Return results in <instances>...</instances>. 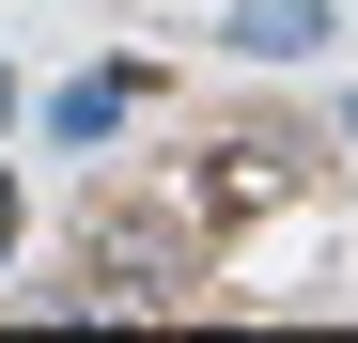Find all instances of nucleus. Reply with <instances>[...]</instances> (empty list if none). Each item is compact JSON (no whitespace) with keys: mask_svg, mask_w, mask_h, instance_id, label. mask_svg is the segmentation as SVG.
Instances as JSON below:
<instances>
[{"mask_svg":"<svg viewBox=\"0 0 358 343\" xmlns=\"http://www.w3.org/2000/svg\"><path fill=\"white\" fill-rule=\"evenodd\" d=\"M234 47H250V63H312V47H327V0H234Z\"/></svg>","mask_w":358,"mask_h":343,"instance_id":"obj_2","label":"nucleus"},{"mask_svg":"<svg viewBox=\"0 0 358 343\" xmlns=\"http://www.w3.org/2000/svg\"><path fill=\"white\" fill-rule=\"evenodd\" d=\"M16 234H31V203H16V172H0V250H16Z\"/></svg>","mask_w":358,"mask_h":343,"instance_id":"obj_4","label":"nucleus"},{"mask_svg":"<svg viewBox=\"0 0 358 343\" xmlns=\"http://www.w3.org/2000/svg\"><path fill=\"white\" fill-rule=\"evenodd\" d=\"M0 125H16V78H0Z\"/></svg>","mask_w":358,"mask_h":343,"instance_id":"obj_5","label":"nucleus"},{"mask_svg":"<svg viewBox=\"0 0 358 343\" xmlns=\"http://www.w3.org/2000/svg\"><path fill=\"white\" fill-rule=\"evenodd\" d=\"M343 125H358V109H343Z\"/></svg>","mask_w":358,"mask_h":343,"instance_id":"obj_6","label":"nucleus"},{"mask_svg":"<svg viewBox=\"0 0 358 343\" xmlns=\"http://www.w3.org/2000/svg\"><path fill=\"white\" fill-rule=\"evenodd\" d=\"M78 281H94V297L109 312H171V297H187V281H203V218H171V203H125V188H94V218H78Z\"/></svg>","mask_w":358,"mask_h":343,"instance_id":"obj_1","label":"nucleus"},{"mask_svg":"<svg viewBox=\"0 0 358 343\" xmlns=\"http://www.w3.org/2000/svg\"><path fill=\"white\" fill-rule=\"evenodd\" d=\"M125 109H141V63H94V78H78L63 109H47V125H63V141H109Z\"/></svg>","mask_w":358,"mask_h":343,"instance_id":"obj_3","label":"nucleus"}]
</instances>
